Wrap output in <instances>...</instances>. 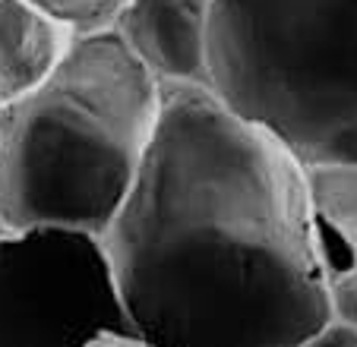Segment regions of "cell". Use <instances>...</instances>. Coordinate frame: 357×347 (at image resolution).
<instances>
[{
  "label": "cell",
  "instance_id": "obj_9",
  "mask_svg": "<svg viewBox=\"0 0 357 347\" xmlns=\"http://www.w3.org/2000/svg\"><path fill=\"white\" fill-rule=\"evenodd\" d=\"M332 307H335V319H344L357 328V272L332 284Z\"/></svg>",
  "mask_w": 357,
  "mask_h": 347
},
{
  "label": "cell",
  "instance_id": "obj_6",
  "mask_svg": "<svg viewBox=\"0 0 357 347\" xmlns=\"http://www.w3.org/2000/svg\"><path fill=\"white\" fill-rule=\"evenodd\" d=\"M76 35L35 0H0V107L45 86Z\"/></svg>",
  "mask_w": 357,
  "mask_h": 347
},
{
  "label": "cell",
  "instance_id": "obj_11",
  "mask_svg": "<svg viewBox=\"0 0 357 347\" xmlns=\"http://www.w3.org/2000/svg\"><path fill=\"white\" fill-rule=\"evenodd\" d=\"M89 347H146L136 334H105V338L92 341Z\"/></svg>",
  "mask_w": 357,
  "mask_h": 347
},
{
  "label": "cell",
  "instance_id": "obj_5",
  "mask_svg": "<svg viewBox=\"0 0 357 347\" xmlns=\"http://www.w3.org/2000/svg\"><path fill=\"white\" fill-rule=\"evenodd\" d=\"M215 3L218 0H127L111 29L162 86H209Z\"/></svg>",
  "mask_w": 357,
  "mask_h": 347
},
{
  "label": "cell",
  "instance_id": "obj_4",
  "mask_svg": "<svg viewBox=\"0 0 357 347\" xmlns=\"http://www.w3.org/2000/svg\"><path fill=\"white\" fill-rule=\"evenodd\" d=\"M133 334L101 237L61 227L0 234V347H89Z\"/></svg>",
  "mask_w": 357,
  "mask_h": 347
},
{
  "label": "cell",
  "instance_id": "obj_2",
  "mask_svg": "<svg viewBox=\"0 0 357 347\" xmlns=\"http://www.w3.org/2000/svg\"><path fill=\"white\" fill-rule=\"evenodd\" d=\"M162 98L114 29L76 35L45 86L0 107V234H108L152 152Z\"/></svg>",
  "mask_w": 357,
  "mask_h": 347
},
{
  "label": "cell",
  "instance_id": "obj_3",
  "mask_svg": "<svg viewBox=\"0 0 357 347\" xmlns=\"http://www.w3.org/2000/svg\"><path fill=\"white\" fill-rule=\"evenodd\" d=\"M209 88L303 167L357 161V0H218Z\"/></svg>",
  "mask_w": 357,
  "mask_h": 347
},
{
  "label": "cell",
  "instance_id": "obj_10",
  "mask_svg": "<svg viewBox=\"0 0 357 347\" xmlns=\"http://www.w3.org/2000/svg\"><path fill=\"white\" fill-rule=\"evenodd\" d=\"M303 347H357V328L344 319H332L326 328H319Z\"/></svg>",
  "mask_w": 357,
  "mask_h": 347
},
{
  "label": "cell",
  "instance_id": "obj_7",
  "mask_svg": "<svg viewBox=\"0 0 357 347\" xmlns=\"http://www.w3.org/2000/svg\"><path fill=\"white\" fill-rule=\"evenodd\" d=\"M303 171L317 249L326 275L335 284L357 272V161Z\"/></svg>",
  "mask_w": 357,
  "mask_h": 347
},
{
  "label": "cell",
  "instance_id": "obj_1",
  "mask_svg": "<svg viewBox=\"0 0 357 347\" xmlns=\"http://www.w3.org/2000/svg\"><path fill=\"white\" fill-rule=\"evenodd\" d=\"M162 123L101 237L146 347H303L335 319L307 171L209 86H162Z\"/></svg>",
  "mask_w": 357,
  "mask_h": 347
},
{
  "label": "cell",
  "instance_id": "obj_8",
  "mask_svg": "<svg viewBox=\"0 0 357 347\" xmlns=\"http://www.w3.org/2000/svg\"><path fill=\"white\" fill-rule=\"evenodd\" d=\"M38 7H45L51 16L63 20L73 32H101L111 29L117 13L123 10L127 0H35Z\"/></svg>",
  "mask_w": 357,
  "mask_h": 347
}]
</instances>
